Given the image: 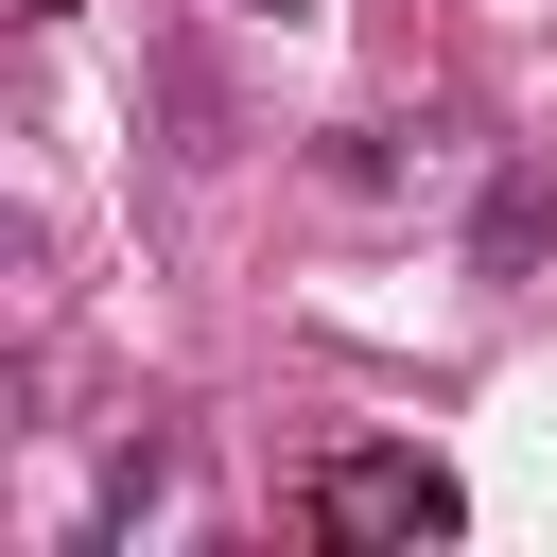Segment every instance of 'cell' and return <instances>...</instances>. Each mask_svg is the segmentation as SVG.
<instances>
[{"label": "cell", "mask_w": 557, "mask_h": 557, "mask_svg": "<svg viewBox=\"0 0 557 557\" xmlns=\"http://www.w3.org/2000/svg\"><path fill=\"white\" fill-rule=\"evenodd\" d=\"M540 209H557L540 174H487V209H470V261H487V278H522V261H540Z\"/></svg>", "instance_id": "2"}, {"label": "cell", "mask_w": 557, "mask_h": 557, "mask_svg": "<svg viewBox=\"0 0 557 557\" xmlns=\"http://www.w3.org/2000/svg\"><path fill=\"white\" fill-rule=\"evenodd\" d=\"M296 522H313V540H348V557H418V540H453V522H470V487H453L435 453H331V470L296 487Z\"/></svg>", "instance_id": "1"}, {"label": "cell", "mask_w": 557, "mask_h": 557, "mask_svg": "<svg viewBox=\"0 0 557 557\" xmlns=\"http://www.w3.org/2000/svg\"><path fill=\"white\" fill-rule=\"evenodd\" d=\"M244 17H313V0H244Z\"/></svg>", "instance_id": "3"}]
</instances>
